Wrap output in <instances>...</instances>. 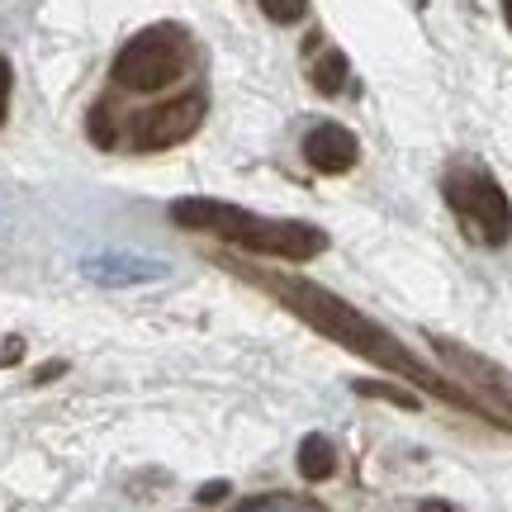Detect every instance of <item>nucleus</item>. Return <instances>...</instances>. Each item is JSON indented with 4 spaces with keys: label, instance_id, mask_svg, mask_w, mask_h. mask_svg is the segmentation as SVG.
<instances>
[{
    "label": "nucleus",
    "instance_id": "f257e3e1",
    "mask_svg": "<svg viewBox=\"0 0 512 512\" xmlns=\"http://www.w3.org/2000/svg\"><path fill=\"white\" fill-rule=\"evenodd\" d=\"M233 271H242L252 285H261L271 299H280L294 318H304L318 337H328V342H337V347H347L351 356H361L366 366H380L384 375H394V380L418 384L422 394H437V399H446L451 408H460V413H475V418L494 422V427H508V418H503L498 408L479 403L470 389H460L456 380H446L441 370H432L418 351H408L394 332L380 328L375 318H366V313L356 309V304H347L342 294L323 290V285H313V280H304V275L252 271V266H233Z\"/></svg>",
    "mask_w": 512,
    "mask_h": 512
},
{
    "label": "nucleus",
    "instance_id": "f03ea898",
    "mask_svg": "<svg viewBox=\"0 0 512 512\" xmlns=\"http://www.w3.org/2000/svg\"><path fill=\"white\" fill-rule=\"evenodd\" d=\"M171 223L190 228V233H214L219 242H233L238 252L252 256H271V261H313V256L328 252V233L299 219H266L252 214L242 204L228 200H209V195H185L171 200Z\"/></svg>",
    "mask_w": 512,
    "mask_h": 512
},
{
    "label": "nucleus",
    "instance_id": "7ed1b4c3",
    "mask_svg": "<svg viewBox=\"0 0 512 512\" xmlns=\"http://www.w3.org/2000/svg\"><path fill=\"white\" fill-rule=\"evenodd\" d=\"M195 62V43L181 24H147L143 34H133L114 57V86H124L133 95H157L166 86H176Z\"/></svg>",
    "mask_w": 512,
    "mask_h": 512
},
{
    "label": "nucleus",
    "instance_id": "20e7f679",
    "mask_svg": "<svg viewBox=\"0 0 512 512\" xmlns=\"http://www.w3.org/2000/svg\"><path fill=\"white\" fill-rule=\"evenodd\" d=\"M441 195L456 223L479 247H508L512 242V200L508 190L475 162H456L441 176Z\"/></svg>",
    "mask_w": 512,
    "mask_h": 512
},
{
    "label": "nucleus",
    "instance_id": "39448f33",
    "mask_svg": "<svg viewBox=\"0 0 512 512\" xmlns=\"http://www.w3.org/2000/svg\"><path fill=\"white\" fill-rule=\"evenodd\" d=\"M204 114H209V95L195 86V91H181V95H171V100H162V105L143 110L133 119V128H128V138H133L138 152H166V147L195 138Z\"/></svg>",
    "mask_w": 512,
    "mask_h": 512
},
{
    "label": "nucleus",
    "instance_id": "423d86ee",
    "mask_svg": "<svg viewBox=\"0 0 512 512\" xmlns=\"http://www.w3.org/2000/svg\"><path fill=\"white\" fill-rule=\"evenodd\" d=\"M427 342H432V351L441 356V366L460 370L465 380H475L479 389L489 394V399L503 403V408L512 413V375H508V370L494 366V361H489V356H479V351H470V347H460V342H451V337H437V332H432Z\"/></svg>",
    "mask_w": 512,
    "mask_h": 512
},
{
    "label": "nucleus",
    "instance_id": "0eeeda50",
    "mask_svg": "<svg viewBox=\"0 0 512 512\" xmlns=\"http://www.w3.org/2000/svg\"><path fill=\"white\" fill-rule=\"evenodd\" d=\"M304 162L318 176H347L351 166L361 162V143L347 124H313L304 133Z\"/></svg>",
    "mask_w": 512,
    "mask_h": 512
},
{
    "label": "nucleus",
    "instance_id": "6e6552de",
    "mask_svg": "<svg viewBox=\"0 0 512 512\" xmlns=\"http://www.w3.org/2000/svg\"><path fill=\"white\" fill-rule=\"evenodd\" d=\"M81 271L100 280V285H133V280H157L166 266L157 261H138V256H119V252H105V256H91Z\"/></svg>",
    "mask_w": 512,
    "mask_h": 512
},
{
    "label": "nucleus",
    "instance_id": "1a4fd4ad",
    "mask_svg": "<svg viewBox=\"0 0 512 512\" xmlns=\"http://www.w3.org/2000/svg\"><path fill=\"white\" fill-rule=\"evenodd\" d=\"M299 479H309V484H323V479H332V470H337V451H332V441L323 437V432H309V437L299 441Z\"/></svg>",
    "mask_w": 512,
    "mask_h": 512
},
{
    "label": "nucleus",
    "instance_id": "9d476101",
    "mask_svg": "<svg viewBox=\"0 0 512 512\" xmlns=\"http://www.w3.org/2000/svg\"><path fill=\"white\" fill-rule=\"evenodd\" d=\"M342 81H347V57L337 53V48H328V53L313 62V86L323 95H337L342 91Z\"/></svg>",
    "mask_w": 512,
    "mask_h": 512
},
{
    "label": "nucleus",
    "instance_id": "9b49d317",
    "mask_svg": "<svg viewBox=\"0 0 512 512\" xmlns=\"http://www.w3.org/2000/svg\"><path fill=\"white\" fill-rule=\"evenodd\" d=\"M233 512H323V508L309 503V498H294V494H261V498L238 503Z\"/></svg>",
    "mask_w": 512,
    "mask_h": 512
},
{
    "label": "nucleus",
    "instance_id": "f8f14e48",
    "mask_svg": "<svg viewBox=\"0 0 512 512\" xmlns=\"http://www.w3.org/2000/svg\"><path fill=\"white\" fill-rule=\"evenodd\" d=\"M356 394H366V399H389V403H399V408H408V413H418L422 403L413 389H399V384H384V380H356L351 384Z\"/></svg>",
    "mask_w": 512,
    "mask_h": 512
},
{
    "label": "nucleus",
    "instance_id": "ddd939ff",
    "mask_svg": "<svg viewBox=\"0 0 512 512\" xmlns=\"http://www.w3.org/2000/svg\"><path fill=\"white\" fill-rule=\"evenodd\" d=\"M261 10H266V19H275V24H299V19L309 15V0H256Z\"/></svg>",
    "mask_w": 512,
    "mask_h": 512
},
{
    "label": "nucleus",
    "instance_id": "4468645a",
    "mask_svg": "<svg viewBox=\"0 0 512 512\" xmlns=\"http://www.w3.org/2000/svg\"><path fill=\"white\" fill-rule=\"evenodd\" d=\"M10 81H15V76H10V62L0 57V124H5V114H10Z\"/></svg>",
    "mask_w": 512,
    "mask_h": 512
},
{
    "label": "nucleus",
    "instance_id": "2eb2a0df",
    "mask_svg": "<svg viewBox=\"0 0 512 512\" xmlns=\"http://www.w3.org/2000/svg\"><path fill=\"white\" fill-rule=\"evenodd\" d=\"M195 498H200L204 508H209V503H223V498H228V479H214V484H204Z\"/></svg>",
    "mask_w": 512,
    "mask_h": 512
},
{
    "label": "nucleus",
    "instance_id": "dca6fc26",
    "mask_svg": "<svg viewBox=\"0 0 512 512\" xmlns=\"http://www.w3.org/2000/svg\"><path fill=\"white\" fill-rule=\"evenodd\" d=\"M19 351H24V342H19V337H10V342L0 347V366H10V361L19 356Z\"/></svg>",
    "mask_w": 512,
    "mask_h": 512
},
{
    "label": "nucleus",
    "instance_id": "f3484780",
    "mask_svg": "<svg viewBox=\"0 0 512 512\" xmlns=\"http://www.w3.org/2000/svg\"><path fill=\"white\" fill-rule=\"evenodd\" d=\"M418 512H456V508H451V503H432V498H427Z\"/></svg>",
    "mask_w": 512,
    "mask_h": 512
},
{
    "label": "nucleus",
    "instance_id": "a211bd4d",
    "mask_svg": "<svg viewBox=\"0 0 512 512\" xmlns=\"http://www.w3.org/2000/svg\"><path fill=\"white\" fill-rule=\"evenodd\" d=\"M503 19H508V29H512V0H503Z\"/></svg>",
    "mask_w": 512,
    "mask_h": 512
}]
</instances>
